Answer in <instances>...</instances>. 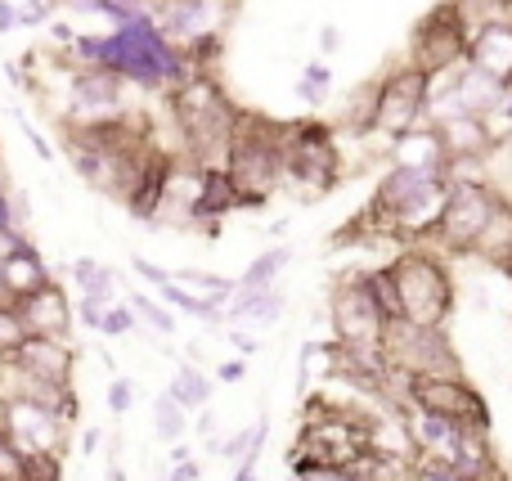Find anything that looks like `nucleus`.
Masks as SVG:
<instances>
[{
	"label": "nucleus",
	"instance_id": "1",
	"mask_svg": "<svg viewBox=\"0 0 512 481\" xmlns=\"http://www.w3.org/2000/svg\"><path fill=\"white\" fill-rule=\"evenodd\" d=\"M283 149H288V122H270V117H256V113L239 117L225 171H230L243 207L270 203L283 189Z\"/></svg>",
	"mask_w": 512,
	"mask_h": 481
},
{
	"label": "nucleus",
	"instance_id": "2",
	"mask_svg": "<svg viewBox=\"0 0 512 481\" xmlns=\"http://www.w3.org/2000/svg\"><path fill=\"white\" fill-rule=\"evenodd\" d=\"M391 275L400 288V315L423 329H445L454 315V275L427 243L405 248L391 257Z\"/></svg>",
	"mask_w": 512,
	"mask_h": 481
},
{
	"label": "nucleus",
	"instance_id": "3",
	"mask_svg": "<svg viewBox=\"0 0 512 481\" xmlns=\"http://www.w3.org/2000/svg\"><path fill=\"white\" fill-rule=\"evenodd\" d=\"M342 180V153L333 144L328 122H288V149H283V189L301 203H315Z\"/></svg>",
	"mask_w": 512,
	"mask_h": 481
},
{
	"label": "nucleus",
	"instance_id": "4",
	"mask_svg": "<svg viewBox=\"0 0 512 481\" xmlns=\"http://www.w3.org/2000/svg\"><path fill=\"white\" fill-rule=\"evenodd\" d=\"M387 315H382L378 297L364 284V270H351L333 284L328 293V329L346 351H382L387 338Z\"/></svg>",
	"mask_w": 512,
	"mask_h": 481
},
{
	"label": "nucleus",
	"instance_id": "5",
	"mask_svg": "<svg viewBox=\"0 0 512 481\" xmlns=\"http://www.w3.org/2000/svg\"><path fill=\"white\" fill-rule=\"evenodd\" d=\"M499 194H504V189H495L490 180H477V176L454 180L450 203H445V216H441V225H436L432 243L441 252H450V257H472V248H477Z\"/></svg>",
	"mask_w": 512,
	"mask_h": 481
},
{
	"label": "nucleus",
	"instance_id": "6",
	"mask_svg": "<svg viewBox=\"0 0 512 481\" xmlns=\"http://www.w3.org/2000/svg\"><path fill=\"white\" fill-rule=\"evenodd\" d=\"M131 113L126 99V77L108 68H72L68 77V104L59 108V126H99Z\"/></svg>",
	"mask_w": 512,
	"mask_h": 481
},
{
	"label": "nucleus",
	"instance_id": "7",
	"mask_svg": "<svg viewBox=\"0 0 512 481\" xmlns=\"http://www.w3.org/2000/svg\"><path fill=\"white\" fill-rule=\"evenodd\" d=\"M382 351H387V365L400 369V374H463L459 356H454V342L445 329H423V324H409V320H391L387 338H382Z\"/></svg>",
	"mask_w": 512,
	"mask_h": 481
},
{
	"label": "nucleus",
	"instance_id": "8",
	"mask_svg": "<svg viewBox=\"0 0 512 481\" xmlns=\"http://www.w3.org/2000/svg\"><path fill=\"white\" fill-rule=\"evenodd\" d=\"M427 122V72L414 63H396L378 77V108H373V131L396 140Z\"/></svg>",
	"mask_w": 512,
	"mask_h": 481
},
{
	"label": "nucleus",
	"instance_id": "9",
	"mask_svg": "<svg viewBox=\"0 0 512 481\" xmlns=\"http://www.w3.org/2000/svg\"><path fill=\"white\" fill-rule=\"evenodd\" d=\"M468 41H472V27L463 18V9L454 5H436L423 23L414 27V41H409V63L423 68L427 77L445 68H459L468 63Z\"/></svg>",
	"mask_w": 512,
	"mask_h": 481
},
{
	"label": "nucleus",
	"instance_id": "10",
	"mask_svg": "<svg viewBox=\"0 0 512 481\" xmlns=\"http://www.w3.org/2000/svg\"><path fill=\"white\" fill-rule=\"evenodd\" d=\"M409 405L450 414L463 428H490L486 396L468 383L463 374H409Z\"/></svg>",
	"mask_w": 512,
	"mask_h": 481
},
{
	"label": "nucleus",
	"instance_id": "11",
	"mask_svg": "<svg viewBox=\"0 0 512 481\" xmlns=\"http://www.w3.org/2000/svg\"><path fill=\"white\" fill-rule=\"evenodd\" d=\"M234 0H158L153 18H158L162 36L171 45H194L207 36H225Z\"/></svg>",
	"mask_w": 512,
	"mask_h": 481
},
{
	"label": "nucleus",
	"instance_id": "12",
	"mask_svg": "<svg viewBox=\"0 0 512 481\" xmlns=\"http://www.w3.org/2000/svg\"><path fill=\"white\" fill-rule=\"evenodd\" d=\"M68 432H72L68 414H54L32 401H14L9 437H14L27 455H68Z\"/></svg>",
	"mask_w": 512,
	"mask_h": 481
},
{
	"label": "nucleus",
	"instance_id": "13",
	"mask_svg": "<svg viewBox=\"0 0 512 481\" xmlns=\"http://www.w3.org/2000/svg\"><path fill=\"white\" fill-rule=\"evenodd\" d=\"M18 315H23L27 333H45V338H68L72 342V302L63 293L59 279H50L45 288H36L32 297L18 302Z\"/></svg>",
	"mask_w": 512,
	"mask_h": 481
},
{
	"label": "nucleus",
	"instance_id": "14",
	"mask_svg": "<svg viewBox=\"0 0 512 481\" xmlns=\"http://www.w3.org/2000/svg\"><path fill=\"white\" fill-rule=\"evenodd\" d=\"M14 360L36 378H50V383H72V369H77V351L68 338H45V333H27L23 347L14 351Z\"/></svg>",
	"mask_w": 512,
	"mask_h": 481
},
{
	"label": "nucleus",
	"instance_id": "15",
	"mask_svg": "<svg viewBox=\"0 0 512 481\" xmlns=\"http://www.w3.org/2000/svg\"><path fill=\"white\" fill-rule=\"evenodd\" d=\"M436 131H441L445 149H450V162H486L490 153L499 149L486 117L450 113V117H436Z\"/></svg>",
	"mask_w": 512,
	"mask_h": 481
},
{
	"label": "nucleus",
	"instance_id": "16",
	"mask_svg": "<svg viewBox=\"0 0 512 481\" xmlns=\"http://www.w3.org/2000/svg\"><path fill=\"white\" fill-rule=\"evenodd\" d=\"M391 162H396V167H418V171H450L454 167L436 122H423V126H414V131L396 135V140H391Z\"/></svg>",
	"mask_w": 512,
	"mask_h": 481
},
{
	"label": "nucleus",
	"instance_id": "17",
	"mask_svg": "<svg viewBox=\"0 0 512 481\" xmlns=\"http://www.w3.org/2000/svg\"><path fill=\"white\" fill-rule=\"evenodd\" d=\"M468 63L499 81H512V18L504 23H486L472 32L468 41Z\"/></svg>",
	"mask_w": 512,
	"mask_h": 481
},
{
	"label": "nucleus",
	"instance_id": "18",
	"mask_svg": "<svg viewBox=\"0 0 512 481\" xmlns=\"http://www.w3.org/2000/svg\"><path fill=\"white\" fill-rule=\"evenodd\" d=\"M50 266L41 261V252L32 248V243H18L14 252L5 257V266H0V288H5V297L9 302H23V297H32L36 288H45L50 284Z\"/></svg>",
	"mask_w": 512,
	"mask_h": 481
},
{
	"label": "nucleus",
	"instance_id": "19",
	"mask_svg": "<svg viewBox=\"0 0 512 481\" xmlns=\"http://www.w3.org/2000/svg\"><path fill=\"white\" fill-rule=\"evenodd\" d=\"M171 167H176V158H171V153H162V149L149 153V162H144V171H140V180H135L131 198H126V212H131L135 221H149L153 225V216H158V207H162V194H167Z\"/></svg>",
	"mask_w": 512,
	"mask_h": 481
},
{
	"label": "nucleus",
	"instance_id": "20",
	"mask_svg": "<svg viewBox=\"0 0 512 481\" xmlns=\"http://www.w3.org/2000/svg\"><path fill=\"white\" fill-rule=\"evenodd\" d=\"M472 257L486 261L490 270L512 266V198L508 194H499V203H495V212H490V221H486V230H481Z\"/></svg>",
	"mask_w": 512,
	"mask_h": 481
},
{
	"label": "nucleus",
	"instance_id": "21",
	"mask_svg": "<svg viewBox=\"0 0 512 481\" xmlns=\"http://www.w3.org/2000/svg\"><path fill=\"white\" fill-rule=\"evenodd\" d=\"M342 374V342H306L297 360V396H310V378H337Z\"/></svg>",
	"mask_w": 512,
	"mask_h": 481
},
{
	"label": "nucleus",
	"instance_id": "22",
	"mask_svg": "<svg viewBox=\"0 0 512 481\" xmlns=\"http://www.w3.org/2000/svg\"><path fill=\"white\" fill-rule=\"evenodd\" d=\"M288 311V297L283 288H261V293H234L230 297V320L234 324H279V315Z\"/></svg>",
	"mask_w": 512,
	"mask_h": 481
},
{
	"label": "nucleus",
	"instance_id": "23",
	"mask_svg": "<svg viewBox=\"0 0 512 481\" xmlns=\"http://www.w3.org/2000/svg\"><path fill=\"white\" fill-rule=\"evenodd\" d=\"M454 468L472 477H495V446H490V428H463L459 450H454Z\"/></svg>",
	"mask_w": 512,
	"mask_h": 481
},
{
	"label": "nucleus",
	"instance_id": "24",
	"mask_svg": "<svg viewBox=\"0 0 512 481\" xmlns=\"http://www.w3.org/2000/svg\"><path fill=\"white\" fill-rule=\"evenodd\" d=\"M288 261H292L288 243L261 252V257H256L248 270H243V279H239V288H234V293H261V288H274V284H279V275L288 270Z\"/></svg>",
	"mask_w": 512,
	"mask_h": 481
},
{
	"label": "nucleus",
	"instance_id": "25",
	"mask_svg": "<svg viewBox=\"0 0 512 481\" xmlns=\"http://www.w3.org/2000/svg\"><path fill=\"white\" fill-rule=\"evenodd\" d=\"M72 284L81 288V297H95V302L113 306L117 302V279L108 266H99L95 257H77L72 261Z\"/></svg>",
	"mask_w": 512,
	"mask_h": 481
},
{
	"label": "nucleus",
	"instance_id": "26",
	"mask_svg": "<svg viewBox=\"0 0 512 481\" xmlns=\"http://www.w3.org/2000/svg\"><path fill=\"white\" fill-rule=\"evenodd\" d=\"M153 432H158V441H167V446L185 441V432H189V410H185V405H180L171 392H162L158 401H153Z\"/></svg>",
	"mask_w": 512,
	"mask_h": 481
},
{
	"label": "nucleus",
	"instance_id": "27",
	"mask_svg": "<svg viewBox=\"0 0 512 481\" xmlns=\"http://www.w3.org/2000/svg\"><path fill=\"white\" fill-rule=\"evenodd\" d=\"M212 383H216V378H207L203 369L185 365L176 378H171V387H167V392L176 396V401L185 405L189 414H194V410H207V401H212Z\"/></svg>",
	"mask_w": 512,
	"mask_h": 481
},
{
	"label": "nucleus",
	"instance_id": "28",
	"mask_svg": "<svg viewBox=\"0 0 512 481\" xmlns=\"http://www.w3.org/2000/svg\"><path fill=\"white\" fill-rule=\"evenodd\" d=\"M131 306H135V315H140V324H149L153 333H176V315H171L167 302H158V297H149V293H131Z\"/></svg>",
	"mask_w": 512,
	"mask_h": 481
},
{
	"label": "nucleus",
	"instance_id": "29",
	"mask_svg": "<svg viewBox=\"0 0 512 481\" xmlns=\"http://www.w3.org/2000/svg\"><path fill=\"white\" fill-rule=\"evenodd\" d=\"M328 90H333V72H328V63H306V68H301V81H297V95L319 108L328 99Z\"/></svg>",
	"mask_w": 512,
	"mask_h": 481
},
{
	"label": "nucleus",
	"instance_id": "30",
	"mask_svg": "<svg viewBox=\"0 0 512 481\" xmlns=\"http://www.w3.org/2000/svg\"><path fill=\"white\" fill-rule=\"evenodd\" d=\"M23 338H27V324H23V315H18V306L9 302V297H0V351L14 356V351L23 347Z\"/></svg>",
	"mask_w": 512,
	"mask_h": 481
},
{
	"label": "nucleus",
	"instance_id": "31",
	"mask_svg": "<svg viewBox=\"0 0 512 481\" xmlns=\"http://www.w3.org/2000/svg\"><path fill=\"white\" fill-rule=\"evenodd\" d=\"M180 284L198 288V293H212V297H234V288H239V279L230 275H207V270H180Z\"/></svg>",
	"mask_w": 512,
	"mask_h": 481
},
{
	"label": "nucleus",
	"instance_id": "32",
	"mask_svg": "<svg viewBox=\"0 0 512 481\" xmlns=\"http://www.w3.org/2000/svg\"><path fill=\"white\" fill-rule=\"evenodd\" d=\"M104 338H126V333H140V315H135V306H108L104 311Z\"/></svg>",
	"mask_w": 512,
	"mask_h": 481
},
{
	"label": "nucleus",
	"instance_id": "33",
	"mask_svg": "<svg viewBox=\"0 0 512 481\" xmlns=\"http://www.w3.org/2000/svg\"><path fill=\"white\" fill-rule=\"evenodd\" d=\"M131 401H135V383L131 378H113V383H108V410L126 414L131 410Z\"/></svg>",
	"mask_w": 512,
	"mask_h": 481
},
{
	"label": "nucleus",
	"instance_id": "34",
	"mask_svg": "<svg viewBox=\"0 0 512 481\" xmlns=\"http://www.w3.org/2000/svg\"><path fill=\"white\" fill-rule=\"evenodd\" d=\"M104 311H108V306L104 302H95V297H81V302H77V315H81V324H86V329H104Z\"/></svg>",
	"mask_w": 512,
	"mask_h": 481
},
{
	"label": "nucleus",
	"instance_id": "35",
	"mask_svg": "<svg viewBox=\"0 0 512 481\" xmlns=\"http://www.w3.org/2000/svg\"><path fill=\"white\" fill-rule=\"evenodd\" d=\"M18 23L23 27H36V23H50V9H45V0H27L23 9H18Z\"/></svg>",
	"mask_w": 512,
	"mask_h": 481
},
{
	"label": "nucleus",
	"instance_id": "36",
	"mask_svg": "<svg viewBox=\"0 0 512 481\" xmlns=\"http://www.w3.org/2000/svg\"><path fill=\"white\" fill-rule=\"evenodd\" d=\"M248 378V356L243 360H225L221 369H216V383H243Z\"/></svg>",
	"mask_w": 512,
	"mask_h": 481
},
{
	"label": "nucleus",
	"instance_id": "37",
	"mask_svg": "<svg viewBox=\"0 0 512 481\" xmlns=\"http://www.w3.org/2000/svg\"><path fill=\"white\" fill-rule=\"evenodd\" d=\"M297 481H360L351 468H315V473H301Z\"/></svg>",
	"mask_w": 512,
	"mask_h": 481
},
{
	"label": "nucleus",
	"instance_id": "38",
	"mask_svg": "<svg viewBox=\"0 0 512 481\" xmlns=\"http://www.w3.org/2000/svg\"><path fill=\"white\" fill-rule=\"evenodd\" d=\"M131 266H135V275H140V279H149V284H158V288H162V284H167V279H171L167 270H158V266H153V261H144V257H135Z\"/></svg>",
	"mask_w": 512,
	"mask_h": 481
},
{
	"label": "nucleus",
	"instance_id": "39",
	"mask_svg": "<svg viewBox=\"0 0 512 481\" xmlns=\"http://www.w3.org/2000/svg\"><path fill=\"white\" fill-rule=\"evenodd\" d=\"M203 477V468L194 464V459H185V464H171V473H167V481H198Z\"/></svg>",
	"mask_w": 512,
	"mask_h": 481
},
{
	"label": "nucleus",
	"instance_id": "40",
	"mask_svg": "<svg viewBox=\"0 0 512 481\" xmlns=\"http://www.w3.org/2000/svg\"><path fill=\"white\" fill-rule=\"evenodd\" d=\"M319 50H324V54L342 50V32H337V27H319Z\"/></svg>",
	"mask_w": 512,
	"mask_h": 481
},
{
	"label": "nucleus",
	"instance_id": "41",
	"mask_svg": "<svg viewBox=\"0 0 512 481\" xmlns=\"http://www.w3.org/2000/svg\"><path fill=\"white\" fill-rule=\"evenodd\" d=\"M14 27H18V5L0 0V32H14Z\"/></svg>",
	"mask_w": 512,
	"mask_h": 481
},
{
	"label": "nucleus",
	"instance_id": "42",
	"mask_svg": "<svg viewBox=\"0 0 512 481\" xmlns=\"http://www.w3.org/2000/svg\"><path fill=\"white\" fill-rule=\"evenodd\" d=\"M230 342H234V347H239V351H243V356H252V351H256V347H261V342H256V338H252V333H239V329H234V333H230Z\"/></svg>",
	"mask_w": 512,
	"mask_h": 481
},
{
	"label": "nucleus",
	"instance_id": "43",
	"mask_svg": "<svg viewBox=\"0 0 512 481\" xmlns=\"http://www.w3.org/2000/svg\"><path fill=\"white\" fill-rule=\"evenodd\" d=\"M9 414H14V401L0 392V432H9Z\"/></svg>",
	"mask_w": 512,
	"mask_h": 481
},
{
	"label": "nucleus",
	"instance_id": "44",
	"mask_svg": "<svg viewBox=\"0 0 512 481\" xmlns=\"http://www.w3.org/2000/svg\"><path fill=\"white\" fill-rule=\"evenodd\" d=\"M185 459H194V450H189L185 441H176V446H171V464H185Z\"/></svg>",
	"mask_w": 512,
	"mask_h": 481
},
{
	"label": "nucleus",
	"instance_id": "45",
	"mask_svg": "<svg viewBox=\"0 0 512 481\" xmlns=\"http://www.w3.org/2000/svg\"><path fill=\"white\" fill-rule=\"evenodd\" d=\"M99 441H104V437H99V432H86V437H81V455H95V450H99Z\"/></svg>",
	"mask_w": 512,
	"mask_h": 481
},
{
	"label": "nucleus",
	"instance_id": "46",
	"mask_svg": "<svg viewBox=\"0 0 512 481\" xmlns=\"http://www.w3.org/2000/svg\"><path fill=\"white\" fill-rule=\"evenodd\" d=\"M230 481H261V477H256V468L252 464H239V468H234V477Z\"/></svg>",
	"mask_w": 512,
	"mask_h": 481
},
{
	"label": "nucleus",
	"instance_id": "47",
	"mask_svg": "<svg viewBox=\"0 0 512 481\" xmlns=\"http://www.w3.org/2000/svg\"><path fill=\"white\" fill-rule=\"evenodd\" d=\"M104 481H131V477H126L122 468H108V477H104Z\"/></svg>",
	"mask_w": 512,
	"mask_h": 481
},
{
	"label": "nucleus",
	"instance_id": "48",
	"mask_svg": "<svg viewBox=\"0 0 512 481\" xmlns=\"http://www.w3.org/2000/svg\"><path fill=\"white\" fill-rule=\"evenodd\" d=\"M5 369H9V356H5V351H0V378H5Z\"/></svg>",
	"mask_w": 512,
	"mask_h": 481
},
{
	"label": "nucleus",
	"instance_id": "49",
	"mask_svg": "<svg viewBox=\"0 0 512 481\" xmlns=\"http://www.w3.org/2000/svg\"><path fill=\"white\" fill-rule=\"evenodd\" d=\"M508 149H512V135H508Z\"/></svg>",
	"mask_w": 512,
	"mask_h": 481
}]
</instances>
